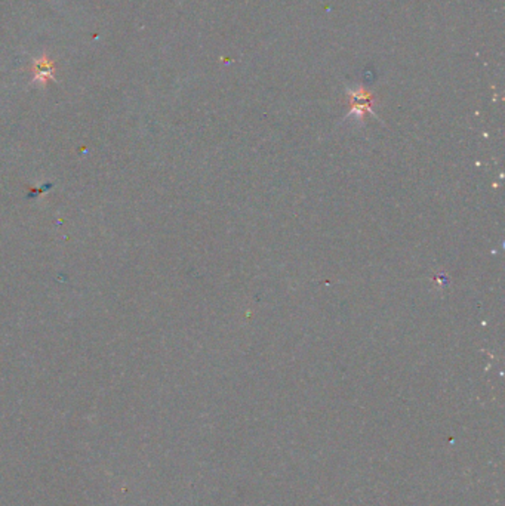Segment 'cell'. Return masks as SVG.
<instances>
[{
    "label": "cell",
    "instance_id": "obj_1",
    "mask_svg": "<svg viewBox=\"0 0 505 506\" xmlns=\"http://www.w3.org/2000/svg\"><path fill=\"white\" fill-rule=\"evenodd\" d=\"M33 74H34V77H33V80L36 82V83H40V84H46L49 80H52L53 79V73H55V67H53V62L52 61H49V58L47 56H44L43 55L42 58H39V59H36V62H34V65H33Z\"/></svg>",
    "mask_w": 505,
    "mask_h": 506
}]
</instances>
